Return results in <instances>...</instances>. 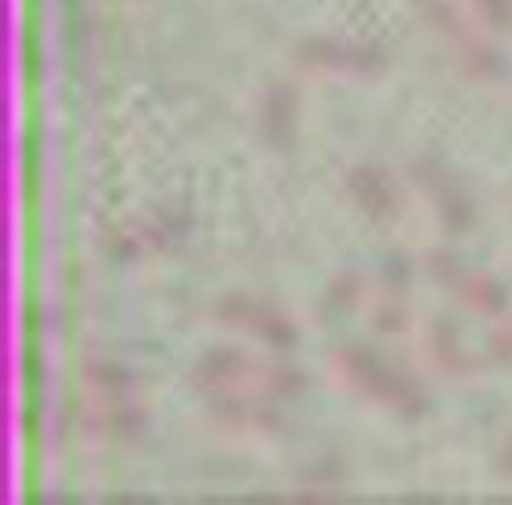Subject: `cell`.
<instances>
[{
  "instance_id": "cell-1",
  "label": "cell",
  "mask_w": 512,
  "mask_h": 505,
  "mask_svg": "<svg viewBox=\"0 0 512 505\" xmlns=\"http://www.w3.org/2000/svg\"><path fill=\"white\" fill-rule=\"evenodd\" d=\"M195 386L210 401L220 397H260V401H282L303 390V376L289 365H260V361L238 354V350H210L195 365Z\"/></svg>"
},
{
  "instance_id": "cell-3",
  "label": "cell",
  "mask_w": 512,
  "mask_h": 505,
  "mask_svg": "<svg viewBox=\"0 0 512 505\" xmlns=\"http://www.w3.org/2000/svg\"><path fill=\"white\" fill-rule=\"evenodd\" d=\"M217 318L224 325H231V329H242L249 336H256V340L271 343V347H293L296 343L293 322L278 307L256 300V296H242V293L224 296L217 303Z\"/></svg>"
},
{
  "instance_id": "cell-9",
  "label": "cell",
  "mask_w": 512,
  "mask_h": 505,
  "mask_svg": "<svg viewBox=\"0 0 512 505\" xmlns=\"http://www.w3.org/2000/svg\"><path fill=\"white\" fill-rule=\"evenodd\" d=\"M473 8L491 26H512V0H473Z\"/></svg>"
},
{
  "instance_id": "cell-6",
  "label": "cell",
  "mask_w": 512,
  "mask_h": 505,
  "mask_svg": "<svg viewBox=\"0 0 512 505\" xmlns=\"http://www.w3.org/2000/svg\"><path fill=\"white\" fill-rule=\"evenodd\" d=\"M347 184H350L354 202L372 217V221H390V217H394L397 195H394V184H390V177H386L383 170L357 166V170H350Z\"/></svg>"
},
{
  "instance_id": "cell-8",
  "label": "cell",
  "mask_w": 512,
  "mask_h": 505,
  "mask_svg": "<svg viewBox=\"0 0 512 505\" xmlns=\"http://www.w3.org/2000/svg\"><path fill=\"white\" fill-rule=\"evenodd\" d=\"M466 307H473L476 314H498L505 307V289L498 282H491L480 271H462L451 285Z\"/></svg>"
},
{
  "instance_id": "cell-2",
  "label": "cell",
  "mask_w": 512,
  "mask_h": 505,
  "mask_svg": "<svg viewBox=\"0 0 512 505\" xmlns=\"http://www.w3.org/2000/svg\"><path fill=\"white\" fill-rule=\"evenodd\" d=\"M336 361V372L354 386L357 394L372 397L375 404H386L390 412L401 415H419L422 412V397L419 386L408 376H401L397 368L383 365L379 358H372L368 350L361 347H343L332 354Z\"/></svg>"
},
{
  "instance_id": "cell-7",
  "label": "cell",
  "mask_w": 512,
  "mask_h": 505,
  "mask_svg": "<svg viewBox=\"0 0 512 505\" xmlns=\"http://www.w3.org/2000/svg\"><path fill=\"white\" fill-rule=\"evenodd\" d=\"M426 350H430L433 365H437L440 372H448V376H462V372H469V361H466V350H462V340H458L455 325L444 322V318L430 325Z\"/></svg>"
},
{
  "instance_id": "cell-12",
  "label": "cell",
  "mask_w": 512,
  "mask_h": 505,
  "mask_svg": "<svg viewBox=\"0 0 512 505\" xmlns=\"http://www.w3.org/2000/svg\"><path fill=\"white\" fill-rule=\"evenodd\" d=\"M498 466H502L505 477H512V437H509V441H505L502 455H498Z\"/></svg>"
},
{
  "instance_id": "cell-10",
  "label": "cell",
  "mask_w": 512,
  "mask_h": 505,
  "mask_svg": "<svg viewBox=\"0 0 512 505\" xmlns=\"http://www.w3.org/2000/svg\"><path fill=\"white\" fill-rule=\"evenodd\" d=\"M491 354L498 361H512V322H505L502 329H494V336H491Z\"/></svg>"
},
{
  "instance_id": "cell-4",
  "label": "cell",
  "mask_w": 512,
  "mask_h": 505,
  "mask_svg": "<svg viewBox=\"0 0 512 505\" xmlns=\"http://www.w3.org/2000/svg\"><path fill=\"white\" fill-rule=\"evenodd\" d=\"M426 11H430L433 26L451 40V51H455V58L462 62V69H466L469 76H491L494 69H498V55L476 37L473 29H469V22L451 8L448 0H430Z\"/></svg>"
},
{
  "instance_id": "cell-11",
  "label": "cell",
  "mask_w": 512,
  "mask_h": 505,
  "mask_svg": "<svg viewBox=\"0 0 512 505\" xmlns=\"http://www.w3.org/2000/svg\"><path fill=\"white\" fill-rule=\"evenodd\" d=\"M332 300H336V307H350V303L357 300V278L354 275H343L336 285H332Z\"/></svg>"
},
{
  "instance_id": "cell-5",
  "label": "cell",
  "mask_w": 512,
  "mask_h": 505,
  "mask_svg": "<svg viewBox=\"0 0 512 505\" xmlns=\"http://www.w3.org/2000/svg\"><path fill=\"white\" fill-rule=\"evenodd\" d=\"M300 62L314 65V69H354V73H372L379 69L383 58L368 51V47L339 44V40H307L300 47Z\"/></svg>"
}]
</instances>
